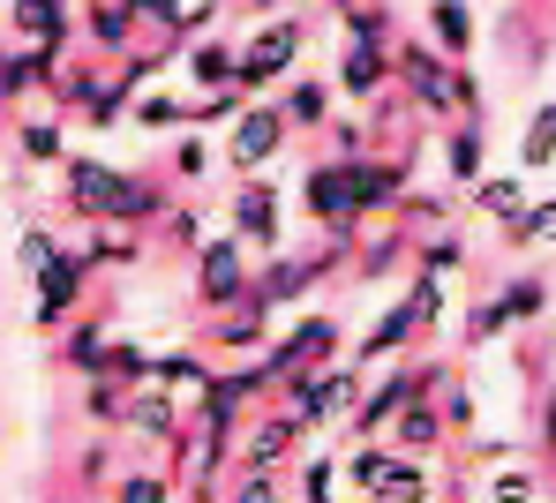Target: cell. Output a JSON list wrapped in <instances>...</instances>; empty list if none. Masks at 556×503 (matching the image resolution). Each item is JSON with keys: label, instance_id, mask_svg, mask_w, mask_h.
<instances>
[{"label": "cell", "instance_id": "277c9868", "mask_svg": "<svg viewBox=\"0 0 556 503\" xmlns=\"http://www.w3.org/2000/svg\"><path fill=\"white\" fill-rule=\"evenodd\" d=\"M91 271H98V263L84 256V248H61L46 271H30V294H38V301H30V323H38V331H61V323L84 308V286H91Z\"/></svg>", "mask_w": 556, "mask_h": 503}, {"label": "cell", "instance_id": "7bdbcfd3", "mask_svg": "<svg viewBox=\"0 0 556 503\" xmlns=\"http://www.w3.org/2000/svg\"><path fill=\"white\" fill-rule=\"evenodd\" d=\"M233 503H278V466H241Z\"/></svg>", "mask_w": 556, "mask_h": 503}, {"label": "cell", "instance_id": "8d00e7d4", "mask_svg": "<svg viewBox=\"0 0 556 503\" xmlns=\"http://www.w3.org/2000/svg\"><path fill=\"white\" fill-rule=\"evenodd\" d=\"M15 151H23L30 166H53V158H68V143H61V120H23V128H15Z\"/></svg>", "mask_w": 556, "mask_h": 503}, {"label": "cell", "instance_id": "5b68a950", "mask_svg": "<svg viewBox=\"0 0 556 503\" xmlns=\"http://www.w3.org/2000/svg\"><path fill=\"white\" fill-rule=\"evenodd\" d=\"M331 353H339V323L331 315H301L286 338L264 346V384H286V376H301V369H331Z\"/></svg>", "mask_w": 556, "mask_h": 503}, {"label": "cell", "instance_id": "681fc988", "mask_svg": "<svg viewBox=\"0 0 556 503\" xmlns=\"http://www.w3.org/2000/svg\"><path fill=\"white\" fill-rule=\"evenodd\" d=\"M249 8H271V0H249Z\"/></svg>", "mask_w": 556, "mask_h": 503}, {"label": "cell", "instance_id": "bcb514c9", "mask_svg": "<svg viewBox=\"0 0 556 503\" xmlns=\"http://www.w3.org/2000/svg\"><path fill=\"white\" fill-rule=\"evenodd\" d=\"M174 173H181V181H203V173H211V151H203V136H181V151H174Z\"/></svg>", "mask_w": 556, "mask_h": 503}, {"label": "cell", "instance_id": "ac0fdd59", "mask_svg": "<svg viewBox=\"0 0 556 503\" xmlns=\"http://www.w3.org/2000/svg\"><path fill=\"white\" fill-rule=\"evenodd\" d=\"M293 451H301V421H293L286 405H278V413H264V421L241 436V466H286Z\"/></svg>", "mask_w": 556, "mask_h": 503}, {"label": "cell", "instance_id": "1f68e13d", "mask_svg": "<svg viewBox=\"0 0 556 503\" xmlns=\"http://www.w3.org/2000/svg\"><path fill=\"white\" fill-rule=\"evenodd\" d=\"M113 503H174V474H166V466L113 474Z\"/></svg>", "mask_w": 556, "mask_h": 503}, {"label": "cell", "instance_id": "d590c367", "mask_svg": "<svg viewBox=\"0 0 556 503\" xmlns=\"http://www.w3.org/2000/svg\"><path fill=\"white\" fill-rule=\"evenodd\" d=\"M128 120H136V128H151V136H174V128H188V105L174 99V91H151V99L128 105Z\"/></svg>", "mask_w": 556, "mask_h": 503}, {"label": "cell", "instance_id": "484cf974", "mask_svg": "<svg viewBox=\"0 0 556 503\" xmlns=\"http://www.w3.org/2000/svg\"><path fill=\"white\" fill-rule=\"evenodd\" d=\"M369 503H429V459H414V451H399V466L383 474V489Z\"/></svg>", "mask_w": 556, "mask_h": 503}, {"label": "cell", "instance_id": "ba28073f", "mask_svg": "<svg viewBox=\"0 0 556 503\" xmlns=\"http://www.w3.org/2000/svg\"><path fill=\"white\" fill-rule=\"evenodd\" d=\"M293 61H301V23H271V30H256V38L241 46V91L256 99V91L286 83Z\"/></svg>", "mask_w": 556, "mask_h": 503}, {"label": "cell", "instance_id": "7dc6e473", "mask_svg": "<svg viewBox=\"0 0 556 503\" xmlns=\"http://www.w3.org/2000/svg\"><path fill=\"white\" fill-rule=\"evenodd\" d=\"M324 128H331V151H339V158H362V151H369V128H362V120H324Z\"/></svg>", "mask_w": 556, "mask_h": 503}, {"label": "cell", "instance_id": "8992f818", "mask_svg": "<svg viewBox=\"0 0 556 503\" xmlns=\"http://www.w3.org/2000/svg\"><path fill=\"white\" fill-rule=\"evenodd\" d=\"M226 128H233V136H226V166H233V173H264L278 151H286V136H293L286 105H241Z\"/></svg>", "mask_w": 556, "mask_h": 503}, {"label": "cell", "instance_id": "9c48e42d", "mask_svg": "<svg viewBox=\"0 0 556 503\" xmlns=\"http://www.w3.org/2000/svg\"><path fill=\"white\" fill-rule=\"evenodd\" d=\"M301 203H308V218L331 233V225H362V210H354V173H346V158H316L308 173H301Z\"/></svg>", "mask_w": 556, "mask_h": 503}, {"label": "cell", "instance_id": "5bb4252c", "mask_svg": "<svg viewBox=\"0 0 556 503\" xmlns=\"http://www.w3.org/2000/svg\"><path fill=\"white\" fill-rule=\"evenodd\" d=\"M121 428H136V436H151V443H174L188 428V413H181V399L166 391V384H136L128 391V421Z\"/></svg>", "mask_w": 556, "mask_h": 503}, {"label": "cell", "instance_id": "52a82bcc", "mask_svg": "<svg viewBox=\"0 0 556 503\" xmlns=\"http://www.w3.org/2000/svg\"><path fill=\"white\" fill-rule=\"evenodd\" d=\"M391 76L406 83V99L421 105V113H459L452 105V53H429V46H391Z\"/></svg>", "mask_w": 556, "mask_h": 503}, {"label": "cell", "instance_id": "7c38bea8", "mask_svg": "<svg viewBox=\"0 0 556 503\" xmlns=\"http://www.w3.org/2000/svg\"><path fill=\"white\" fill-rule=\"evenodd\" d=\"M346 173H354V210L369 218V210H399V203H406V173H414V166L362 151V158H346Z\"/></svg>", "mask_w": 556, "mask_h": 503}, {"label": "cell", "instance_id": "f35d334b", "mask_svg": "<svg viewBox=\"0 0 556 503\" xmlns=\"http://www.w3.org/2000/svg\"><path fill=\"white\" fill-rule=\"evenodd\" d=\"M301 503H339V459H301Z\"/></svg>", "mask_w": 556, "mask_h": 503}, {"label": "cell", "instance_id": "7a4b0ae2", "mask_svg": "<svg viewBox=\"0 0 556 503\" xmlns=\"http://www.w3.org/2000/svg\"><path fill=\"white\" fill-rule=\"evenodd\" d=\"M354 399H362V361L354 369H301V376H286V413L301 421V436L346 421Z\"/></svg>", "mask_w": 556, "mask_h": 503}, {"label": "cell", "instance_id": "83f0119b", "mask_svg": "<svg viewBox=\"0 0 556 503\" xmlns=\"http://www.w3.org/2000/svg\"><path fill=\"white\" fill-rule=\"evenodd\" d=\"M84 421L121 428V421H128V384H113V376H84Z\"/></svg>", "mask_w": 556, "mask_h": 503}, {"label": "cell", "instance_id": "c3c4849f", "mask_svg": "<svg viewBox=\"0 0 556 503\" xmlns=\"http://www.w3.org/2000/svg\"><path fill=\"white\" fill-rule=\"evenodd\" d=\"M84 481H113V459H105V443L84 451Z\"/></svg>", "mask_w": 556, "mask_h": 503}, {"label": "cell", "instance_id": "60d3db41", "mask_svg": "<svg viewBox=\"0 0 556 503\" xmlns=\"http://www.w3.org/2000/svg\"><path fill=\"white\" fill-rule=\"evenodd\" d=\"M466 263V241L444 225V233H421V271H459Z\"/></svg>", "mask_w": 556, "mask_h": 503}, {"label": "cell", "instance_id": "4dcf8cb0", "mask_svg": "<svg viewBox=\"0 0 556 503\" xmlns=\"http://www.w3.org/2000/svg\"><path fill=\"white\" fill-rule=\"evenodd\" d=\"M481 496L489 503H542V466H496L481 481Z\"/></svg>", "mask_w": 556, "mask_h": 503}, {"label": "cell", "instance_id": "ab89813d", "mask_svg": "<svg viewBox=\"0 0 556 503\" xmlns=\"http://www.w3.org/2000/svg\"><path fill=\"white\" fill-rule=\"evenodd\" d=\"M459 331H466V346H489L496 331H511V323H504V301H496V294H489V301H473L459 315Z\"/></svg>", "mask_w": 556, "mask_h": 503}, {"label": "cell", "instance_id": "b9f144b4", "mask_svg": "<svg viewBox=\"0 0 556 503\" xmlns=\"http://www.w3.org/2000/svg\"><path fill=\"white\" fill-rule=\"evenodd\" d=\"M53 256H61V241H53L46 225H23V241H15V263H23V271H46Z\"/></svg>", "mask_w": 556, "mask_h": 503}, {"label": "cell", "instance_id": "f546056e", "mask_svg": "<svg viewBox=\"0 0 556 503\" xmlns=\"http://www.w3.org/2000/svg\"><path fill=\"white\" fill-rule=\"evenodd\" d=\"M61 369H76V376H105V331H98V323H76V331L61 338Z\"/></svg>", "mask_w": 556, "mask_h": 503}, {"label": "cell", "instance_id": "4fadbf2b", "mask_svg": "<svg viewBox=\"0 0 556 503\" xmlns=\"http://www.w3.org/2000/svg\"><path fill=\"white\" fill-rule=\"evenodd\" d=\"M414 338H421V308H414V294H399V301H391V308H383V315L369 323V338L354 346V361H362V369H376V361L406 353Z\"/></svg>", "mask_w": 556, "mask_h": 503}, {"label": "cell", "instance_id": "f907efd6", "mask_svg": "<svg viewBox=\"0 0 556 503\" xmlns=\"http://www.w3.org/2000/svg\"><path fill=\"white\" fill-rule=\"evenodd\" d=\"M46 503H68V496H46Z\"/></svg>", "mask_w": 556, "mask_h": 503}, {"label": "cell", "instance_id": "836d02e7", "mask_svg": "<svg viewBox=\"0 0 556 503\" xmlns=\"http://www.w3.org/2000/svg\"><path fill=\"white\" fill-rule=\"evenodd\" d=\"M151 361H159V353H143L136 338H105V376H113V384H128V391L151 384Z\"/></svg>", "mask_w": 556, "mask_h": 503}, {"label": "cell", "instance_id": "e575fe53", "mask_svg": "<svg viewBox=\"0 0 556 503\" xmlns=\"http://www.w3.org/2000/svg\"><path fill=\"white\" fill-rule=\"evenodd\" d=\"M549 158H556V105H542L527 120V136H519V173H542Z\"/></svg>", "mask_w": 556, "mask_h": 503}, {"label": "cell", "instance_id": "4316f807", "mask_svg": "<svg viewBox=\"0 0 556 503\" xmlns=\"http://www.w3.org/2000/svg\"><path fill=\"white\" fill-rule=\"evenodd\" d=\"M504 241H511V248H556V196L527 203V210L504 225Z\"/></svg>", "mask_w": 556, "mask_h": 503}, {"label": "cell", "instance_id": "44dd1931", "mask_svg": "<svg viewBox=\"0 0 556 503\" xmlns=\"http://www.w3.org/2000/svg\"><path fill=\"white\" fill-rule=\"evenodd\" d=\"M466 196H473V210H481V218L511 225V218L527 210V173H481V181H473Z\"/></svg>", "mask_w": 556, "mask_h": 503}, {"label": "cell", "instance_id": "f6af8a7d", "mask_svg": "<svg viewBox=\"0 0 556 503\" xmlns=\"http://www.w3.org/2000/svg\"><path fill=\"white\" fill-rule=\"evenodd\" d=\"M166 241L195 256V248H203V218H195V210H166Z\"/></svg>", "mask_w": 556, "mask_h": 503}, {"label": "cell", "instance_id": "7402d4cb", "mask_svg": "<svg viewBox=\"0 0 556 503\" xmlns=\"http://www.w3.org/2000/svg\"><path fill=\"white\" fill-rule=\"evenodd\" d=\"M188 76H195L203 91H226V83H241V46H226V38H203V46H188Z\"/></svg>", "mask_w": 556, "mask_h": 503}, {"label": "cell", "instance_id": "cb8c5ba5", "mask_svg": "<svg viewBox=\"0 0 556 503\" xmlns=\"http://www.w3.org/2000/svg\"><path fill=\"white\" fill-rule=\"evenodd\" d=\"M278 105H286V120H293V128H324V120H331V83H316V76H293Z\"/></svg>", "mask_w": 556, "mask_h": 503}, {"label": "cell", "instance_id": "ffe728a7", "mask_svg": "<svg viewBox=\"0 0 556 503\" xmlns=\"http://www.w3.org/2000/svg\"><path fill=\"white\" fill-rule=\"evenodd\" d=\"M136 23H143V15H136L128 0H91V8H84V30H91L98 53H128V46H136Z\"/></svg>", "mask_w": 556, "mask_h": 503}, {"label": "cell", "instance_id": "30bf717a", "mask_svg": "<svg viewBox=\"0 0 556 503\" xmlns=\"http://www.w3.org/2000/svg\"><path fill=\"white\" fill-rule=\"evenodd\" d=\"M233 233H241L249 248H264V256H278L286 225H278V189L264 181V173H241V189H233Z\"/></svg>", "mask_w": 556, "mask_h": 503}, {"label": "cell", "instance_id": "ee69618b", "mask_svg": "<svg viewBox=\"0 0 556 503\" xmlns=\"http://www.w3.org/2000/svg\"><path fill=\"white\" fill-rule=\"evenodd\" d=\"M406 294H414V308H421V331H429V323L444 315V294H452V286H444V271H421Z\"/></svg>", "mask_w": 556, "mask_h": 503}, {"label": "cell", "instance_id": "d4e9b609", "mask_svg": "<svg viewBox=\"0 0 556 503\" xmlns=\"http://www.w3.org/2000/svg\"><path fill=\"white\" fill-rule=\"evenodd\" d=\"M429 30H437V46L466 61L473 53V15H466V0H429Z\"/></svg>", "mask_w": 556, "mask_h": 503}, {"label": "cell", "instance_id": "603a6c76", "mask_svg": "<svg viewBox=\"0 0 556 503\" xmlns=\"http://www.w3.org/2000/svg\"><path fill=\"white\" fill-rule=\"evenodd\" d=\"M481 158H489L481 120H459V128H452V143H444V181H452V189H473V181H481Z\"/></svg>", "mask_w": 556, "mask_h": 503}, {"label": "cell", "instance_id": "d6a6232c", "mask_svg": "<svg viewBox=\"0 0 556 503\" xmlns=\"http://www.w3.org/2000/svg\"><path fill=\"white\" fill-rule=\"evenodd\" d=\"M496 301H504V323H534V315H549V279H511V286H496Z\"/></svg>", "mask_w": 556, "mask_h": 503}, {"label": "cell", "instance_id": "3957f363", "mask_svg": "<svg viewBox=\"0 0 556 503\" xmlns=\"http://www.w3.org/2000/svg\"><path fill=\"white\" fill-rule=\"evenodd\" d=\"M249 241L241 233H211L203 248H195V308H211V315H226V308L249 294Z\"/></svg>", "mask_w": 556, "mask_h": 503}, {"label": "cell", "instance_id": "d6986e66", "mask_svg": "<svg viewBox=\"0 0 556 503\" xmlns=\"http://www.w3.org/2000/svg\"><path fill=\"white\" fill-rule=\"evenodd\" d=\"M8 23L23 46H68V0H8Z\"/></svg>", "mask_w": 556, "mask_h": 503}, {"label": "cell", "instance_id": "2e32d148", "mask_svg": "<svg viewBox=\"0 0 556 503\" xmlns=\"http://www.w3.org/2000/svg\"><path fill=\"white\" fill-rule=\"evenodd\" d=\"M383 436H391L399 451H414V459H429V451H437V443H444L452 428H444V413H437V399H429V391H414V399L399 405V421H391Z\"/></svg>", "mask_w": 556, "mask_h": 503}, {"label": "cell", "instance_id": "74e56055", "mask_svg": "<svg viewBox=\"0 0 556 503\" xmlns=\"http://www.w3.org/2000/svg\"><path fill=\"white\" fill-rule=\"evenodd\" d=\"M346 38H362V46H391V8L354 0V8H346Z\"/></svg>", "mask_w": 556, "mask_h": 503}, {"label": "cell", "instance_id": "f1b7e54d", "mask_svg": "<svg viewBox=\"0 0 556 503\" xmlns=\"http://www.w3.org/2000/svg\"><path fill=\"white\" fill-rule=\"evenodd\" d=\"M211 376H218V369H211L203 353H159V361H151V384H166V391H203Z\"/></svg>", "mask_w": 556, "mask_h": 503}, {"label": "cell", "instance_id": "6da1fadb", "mask_svg": "<svg viewBox=\"0 0 556 503\" xmlns=\"http://www.w3.org/2000/svg\"><path fill=\"white\" fill-rule=\"evenodd\" d=\"M61 189H68V210L91 218V225H159L166 218V189L159 181L121 173L105 158H61Z\"/></svg>", "mask_w": 556, "mask_h": 503}, {"label": "cell", "instance_id": "8fae6325", "mask_svg": "<svg viewBox=\"0 0 556 503\" xmlns=\"http://www.w3.org/2000/svg\"><path fill=\"white\" fill-rule=\"evenodd\" d=\"M324 271H339V248H316V256H278L271 271H256V279H249V294H256L264 308H286V301H301Z\"/></svg>", "mask_w": 556, "mask_h": 503}, {"label": "cell", "instance_id": "e0dca14e", "mask_svg": "<svg viewBox=\"0 0 556 503\" xmlns=\"http://www.w3.org/2000/svg\"><path fill=\"white\" fill-rule=\"evenodd\" d=\"M383 83H391V46H362V38H346V46H339V91H354V99H383Z\"/></svg>", "mask_w": 556, "mask_h": 503}, {"label": "cell", "instance_id": "9a60e30c", "mask_svg": "<svg viewBox=\"0 0 556 503\" xmlns=\"http://www.w3.org/2000/svg\"><path fill=\"white\" fill-rule=\"evenodd\" d=\"M414 391H421V384H414V369H391L376 391H362V399H354V413H346V421H354V436H383V428L399 421V405L414 399Z\"/></svg>", "mask_w": 556, "mask_h": 503}]
</instances>
